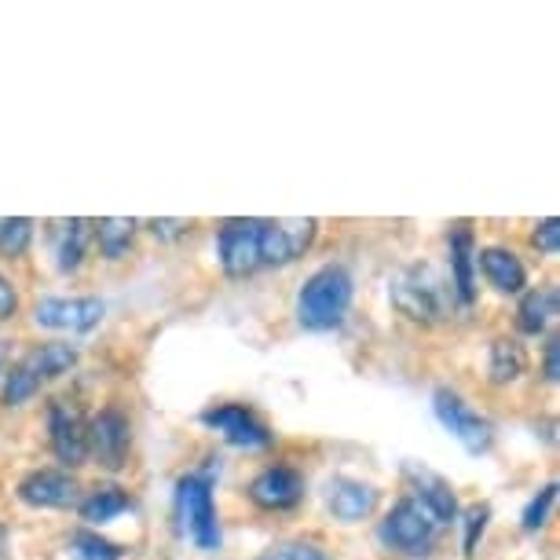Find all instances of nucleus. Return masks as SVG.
I'll return each mask as SVG.
<instances>
[{
  "mask_svg": "<svg viewBox=\"0 0 560 560\" xmlns=\"http://www.w3.org/2000/svg\"><path fill=\"white\" fill-rule=\"evenodd\" d=\"M388 301L404 319L418 326H436L443 319H451L454 304V287L443 271H436L432 264H410L393 275V287H388Z\"/></svg>",
  "mask_w": 560,
  "mask_h": 560,
  "instance_id": "nucleus-1",
  "label": "nucleus"
},
{
  "mask_svg": "<svg viewBox=\"0 0 560 560\" xmlns=\"http://www.w3.org/2000/svg\"><path fill=\"white\" fill-rule=\"evenodd\" d=\"M352 298H355L352 271L345 264H323L319 271H312L304 279V287L298 293V323L312 334L337 330L348 319Z\"/></svg>",
  "mask_w": 560,
  "mask_h": 560,
  "instance_id": "nucleus-2",
  "label": "nucleus"
},
{
  "mask_svg": "<svg viewBox=\"0 0 560 560\" xmlns=\"http://www.w3.org/2000/svg\"><path fill=\"white\" fill-rule=\"evenodd\" d=\"M176 516H179L184 535L191 538L198 549H206V553L220 549L224 535H220V513H217V499H213V462L195 472H187V477H179Z\"/></svg>",
  "mask_w": 560,
  "mask_h": 560,
  "instance_id": "nucleus-3",
  "label": "nucleus"
},
{
  "mask_svg": "<svg viewBox=\"0 0 560 560\" xmlns=\"http://www.w3.org/2000/svg\"><path fill=\"white\" fill-rule=\"evenodd\" d=\"M377 538L385 542V549H393L399 557H429L436 546V524L421 513V505L415 499H399L393 510L385 513Z\"/></svg>",
  "mask_w": 560,
  "mask_h": 560,
  "instance_id": "nucleus-4",
  "label": "nucleus"
},
{
  "mask_svg": "<svg viewBox=\"0 0 560 560\" xmlns=\"http://www.w3.org/2000/svg\"><path fill=\"white\" fill-rule=\"evenodd\" d=\"M432 410H436L440 425L469 454H488L494 447V425L472 404H465V396H458L454 388H436Z\"/></svg>",
  "mask_w": 560,
  "mask_h": 560,
  "instance_id": "nucleus-5",
  "label": "nucleus"
},
{
  "mask_svg": "<svg viewBox=\"0 0 560 560\" xmlns=\"http://www.w3.org/2000/svg\"><path fill=\"white\" fill-rule=\"evenodd\" d=\"M260 224L264 220L253 217H235L220 224L217 253L228 279H249V275L260 271Z\"/></svg>",
  "mask_w": 560,
  "mask_h": 560,
  "instance_id": "nucleus-6",
  "label": "nucleus"
},
{
  "mask_svg": "<svg viewBox=\"0 0 560 560\" xmlns=\"http://www.w3.org/2000/svg\"><path fill=\"white\" fill-rule=\"evenodd\" d=\"M48 443L62 469H81L89 462V418L67 399H48Z\"/></svg>",
  "mask_w": 560,
  "mask_h": 560,
  "instance_id": "nucleus-7",
  "label": "nucleus"
},
{
  "mask_svg": "<svg viewBox=\"0 0 560 560\" xmlns=\"http://www.w3.org/2000/svg\"><path fill=\"white\" fill-rule=\"evenodd\" d=\"M319 235V220H264L260 224V268H287L308 253Z\"/></svg>",
  "mask_w": 560,
  "mask_h": 560,
  "instance_id": "nucleus-8",
  "label": "nucleus"
},
{
  "mask_svg": "<svg viewBox=\"0 0 560 560\" xmlns=\"http://www.w3.org/2000/svg\"><path fill=\"white\" fill-rule=\"evenodd\" d=\"M132 447V421L121 407H103L96 418L89 421V458H96L103 469L118 472L129 465Z\"/></svg>",
  "mask_w": 560,
  "mask_h": 560,
  "instance_id": "nucleus-9",
  "label": "nucleus"
},
{
  "mask_svg": "<svg viewBox=\"0 0 560 560\" xmlns=\"http://www.w3.org/2000/svg\"><path fill=\"white\" fill-rule=\"evenodd\" d=\"M202 425L213 429L217 436H224L231 447L238 451H268L275 432L257 418V410H249L246 404H220L209 407L202 415Z\"/></svg>",
  "mask_w": 560,
  "mask_h": 560,
  "instance_id": "nucleus-10",
  "label": "nucleus"
},
{
  "mask_svg": "<svg viewBox=\"0 0 560 560\" xmlns=\"http://www.w3.org/2000/svg\"><path fill=\"white\" fill-rule=\"evenodd\" d=\"M103 315H107V304L100 298H45V301H37L34 323L40 330L89 334L103 323Z\"/></svg>",
  "mask_w": 560,
  "mask_h": 560,
  "instance_id": "nucleus-11",
  "label": "nucleus"
},
{
  "mask_svg": "<svg viewBox=\"0 0 560 560\" xmlns=\"http://www.w3.org/2000/svg\"><path fill=\"white\" fill-rule=\"evenodd\" d=\"M404 483H407V499H415L421 505V513L429 516L432 524H451L458 521V494H454V488L447 480L440 477V472L425 469V465L418 462H407L404 465Z\"/></svg>",
  "mask_w": 560,
  "mask_h": 560,
  "instance_id": "nucleus-12",
  "label": "nucleus"
},
{
  "mask_svg": "<svg viewBox=\"0 0 560 560\" xmlns=\"http://www.w3.org/2000/svg\"><path fill=\"white\" fill-rule=\"evenodd\" d=\"M308 483L293 465H268L249 480V502L264 513H287L304 502Z\"/></svg>",
  "mask_w": 560,
  "mask_h": 560,
  "instance_id": "nucleus-13",
  "label": "nucleus"
},
{
  "mask_svg": "<svg viewBox=\"0 0 560 560\" xmlns=\"http://www.w3.org/2000/svg\"><path fill=\"white\" fill-rule=\"evenodd\" d=\"M15 494L30 510H70L81 502V483L67 469H34L19 480Z\"/></svg>",
  "mask_w": 560,
  "mask_h": 560,
  "instance_id": "nucleus-14",
  "label": "nucleus"
},
{
  "mask_svg": "<svg viewBox=\"0 0 560 560\" xmlns=\"http://www.w3.org/2000/svg\"><path fill=\"white\" fill-rule=\"evenodd\" d=\"M377 499L382 494H377L374 483H363L355 477H334L326 483V510L341 524H363L366 516H374Z\"/></svg>",
  "mask_w": 560,
  "mask_h": 560,
  "instance_id": "nucleus-15",
  "label": "nucleus"
},
{
  "mask_svg": "<svg viewBox=\"0 0 560 560\" xmlns=\"http://www.w3.org/2000/svg\"><path fill=\"white\" fill-rule=\"evenodd\" d=\"M447 249H451V287L454 298H458L462 308H472L477 301V238H472L469 224H454L447 235Z\"/></svg>",
  "mask_w": 560,
  "mask_h": 560,
  "instance_id": "nucleus-16",
  "label": "nucleus"
},
{
  "mask_svg": "<svg viewBox=\"0 0 560 560\" xmlns=\"http://www.w3.org/2000/svg\"><path fill=\"white\" fill-rule=\"evenodd\" d=\"M89 242H92V220L70 217V220H51L48 224V246L51 260L62 275L78 271L84 257H89Z\"/></svg>",
  "mask_w": 560,
  "mask_h": 560,
  "instance_id": "nucleus-17",
  "label": "nucleus"
},
{
  "mask_svg": "<svg viewBox=\"0 0 560 560\" xmlns=\"http://www.w3.org/2000/svg\"><path fill=\"white\" fill-rule=\"evenodd\" d=\"M78 345L70 341H45V345H34L26 355H19V363L26 366V374L34 377L37 385H48V382H59L67 377L73 366H78Z\"/></svg>",
  "mask_w": 560,
  "mask_h": 560,
  "instance_id": "nucleus-18",
  "label": "nucleus"
},
{
  "mask_svg": "<svg viewBox=\"0 0 560 560\" xmlns=\"http://www.w3.org/2000/svg\"><path fill=\"white\" fill-rule=\"evenodd\" d=\"M477 268L483 271L488 287L505 293V298H513V293H524L527 290V268H524V260L516 257L513 249H505V246L480 249L477 253Z\"/></svg>",
  "mask_w": 560,
  "mask_h": 560,
  "instance_id": "nucleus-19",
  "label": "nucleus"
},
{
  "mask_svg": "<svg viewBox=\"0 0 560 560\" xmlns=\"http://www.w3.org/2000/svg\"><path fill=\"white\" fill-rule=\"evenodd\" d=\"M557 319V287H535L521 293L516 304V330L527 337H542Z\"/></svg>",
  "mask_w": 560,
  "mask_h": 560,
  "instance_id": "nucleus-20",
  "label": "nucleus"
},
{
  "mask_svg": "<svg viewBox=\"0 0 560 560\" xmlns=\"http://www.w3.org/2000/svg\"><path fill=\"white\" fill-rule=\"evenodd\" d=\"M527 374V348L516 337H499L488 352V382L494 388H510Z\"/></svg>",
  "mask_w": 560,
  "mask_h": 560,
  "instance_id": "nucleus-21",
  "label": "nucleus"
},
{
  "mask_svg": "<svg viewBox=\"0 0 560 560\" xmlns=\"http://www.w3.org/2000/svg\"><path fill=\"white\" fill-rule=\"evenodd\" d=\"M132 494L118 488V483H103V488L96 491H89L84 499L78 502V513H81V521L89 524V527H100V524H110V521H118L121 513H129L132 510Z\"/></svg>",
  "mask_w": 560,
  "mask_h": 560,
  "instance_id": "nucleus-22",
  "label": "nucleus"
},
{
  "mask_svg": "<svg viewBox=\"0 0 560 560\" xmlns=\"http://www.w3.org/2000/svg\"><path fill=\"white\" fill-rule=\"evenodd\" d=\"M136 224L132 217H103V220H92V242L100 246L103 260H125L136 242Z\"/></svg>",
  "mask_w": 560,
  "mask_h": 560,
  "instance_id": "nucleus-23",
  "label": "nucleus"
},
{
  "mask_svg": "<svg viewBox=\"0 0 560 560\" xmlns=\"http://www.w3.org/2000/svg\"><path fill=\"white\" fill-rule=\"evenodd\" d=\"M34 246V220L30 217H4L0 220V257L19 260Z\"/></svg>",
  "mask_w": 560,
  "mask_h": 560,
  "instance_id": "nucleus-24",
  "label": "nucleus"
},
{
  "mask_svg": "<svg viewBox=\"0 0 560 560\" xmlns=\"http://www.w3.org/2000/svg\"><path fill=\"white\" fill-rule=\"evenodd\" d=\"M70 549L78 560H121L125 549L118 542H110V538H103L96 527H78V532L70 535Z\"/></svg>",
  "mask_w": 560,
  "mask_h": 560,
  "instance_id": "nucleus-25",
  "label": "nucleus"
},
{
  "mask_svg": "<svg viewBox=\"0 0 560 560\" xmlns=\"http://www.w3.org/2000/svg\"><path fill=\"white\" fill-rule=\"evenodd\" d=\"M488 524H491V505L488 502H477V505H469V510L462 513V527H465L462 553L465 557H472L480 549V538H483V532H488Z\"/></svg>",
  "mask_w": 560,
  "mask_h": 560,
  "instance_id": "nucleus-26",
  "label": "nucleus"
},
{
  "mask_svg": "<svg viewBox=\"0 0 560 560\" xmlns=\"http://www.w3.org/2000/svg\"><path fill=\"white\" fill-rule=\"evenodd\" d=\"M260 560H330V553L319 542H308V538H290V542L268 546Z\"/></svg>",
  "mask_w": 560,
  "mask_h": 560,
  "instance_id": "nucleus-27",
  "label": "nucleus"
},
{
  "mask_svg": "<svg viewBox=\"0 0 560 560\" xmlns=\"http://www.w3.org/2000/svg\"><path fill=\"white\" fill-rule=\"evenodd\" d=\"M553 502H557V483H546V488L538 491L532 502H527V510L521 516V527H524L527 535L542 532L546 521H549V510H553Z\"/></svg>",
  "mask_w": 560,
  "mask_h": 560,
  "instance_id": "nucleus-28",
  "label": "nucleus"
},
{
  "mask_svg": "<svg viewBox=\"0 0 560 560\" xmlns=\"http://www.w3.org/2000/svg\"><path fill=\"white\" fill-rule=\"evenodd\" d=\"M532 246L542 253V257H557V246H560V220L557 217L538 220L532 231Z\"/></svg>",
  "mask_w": 560,
  "mask_h": 560,
  "instance_id": "nucleus-29",
  "label": "nucleus"
},
{
  "mask_svg": "<svg viewBox=\"0 0 560 560\" xmlns=\"http://www.w3.org/2000/svg\"><path fill=\"white\" fill-rule=\"evenodd\" d=\"M151 235L154 238H162V242H176V238H184V235H191V220H151Z\"/></svg>",
  "mask_w": 560,
  "mask_h": 560,
  "instance_id": "nucleus-30",
  "label": "nucleus"
},
{
  "mask_svg": "<svg viewBox=\"0 0 560 560\" xmlns=\"http://www.w3.org/2000/svg\"><path fill=\"white\" fill-rule=\"evenodd\" d=\"M19 315V290L8 275H0V323L15 319Z\"/></svg>",
  "mask_w": 560,
  "mask_h": 560,
  "instance_id": "nucleus-31",
  "label": "nucleus"
},
{
  "mask_svg": "<svg viewBox=\"0 0 560 560\" xmlns=\"http://www.w3.org/2000/svg\"><path fill=\"white\" fill-rule=\"evenodd\" d=\"M557 359H560V337L553 334L542 345V377H546L549 385H557V377H560V363H557Z\"/></svg>",
  "mask_w": 560,
  "mask_h": 560,
  "instance_id": "nucleus-32",
  "label": "nucleus"
},
{
  "mask_svg": "<svg viewBox=\"0 0 560 560\" xmlns=\"http://www.w3.org/2000/svg\"><path fill=\"white\" fill-rule=\"evenodd\" d=\"M4 557H8V527L0 524V560H4Z\"/></svg>",
  "mask_w": 560,
  "mask_h": 560,
  "instance_id": "nucleus-33",
  "label": "nucleus"
},
{
  "mask_svg": "<svg viewBox=\"0 0 560 560\" xmlns=\"http://www.w3.org/2000/svg\"><path fill=\"white\" fill-rule=\"evenodd\" d=\"M8 370V341H0V377H4Z\"/></svg>",
  "mask_w": 560,
  "mask_h": 560,
  "instance_id": "nucleus-34",
  "label": "nucleus"
}]
</instances>
